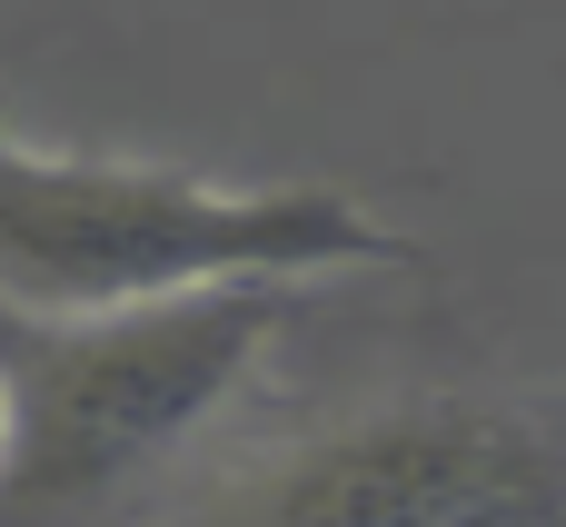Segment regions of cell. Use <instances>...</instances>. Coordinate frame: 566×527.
Instances as JSON below:
<instances>
[{
	"label": "cell",
	"mask_w": 566,
	"mask_h": 527,
	"mask_svg": "<svg viewBox=\"0 0 566 527\" xmlns=\"http://www.w3.org/2000/svg\"><path fill=\"white\" fill-rule=\"evenodd\" d=\"M298 279L149 299L109 319L0 309V527H70L179 458L289 329Z\"/></svg>",
	"instance_id": "7a4b0ae2"
},
{
	"label": "cell",
	"mask_w": 566,
	"mask_h": 527,
	"mask_svg": "<svg viewBox=\"0 0 566 527\" xmlns=\"http://www.w3.org/2000/svg\"><path fill=\"white\" fill-rule=\"evenodd\" d=\"M179 527H566V399H378L249 458Z\"/></svg>",
	"instance_id": "3957f363"
},
{
	"label": "cell",
	"mask_w": 566,
	"mask_h": 527,
	"mask_svg": "<svg viewBox=\"0 0 566 527\" xmlns=\"http://www.w3.org/2000/svg\"><path fill=\"white\" fill-rule=\"evenodd\" d=\"M408 239L318 179H199L169 159L40 149L0 120V309L20 319H109L149 299L388 269Z\"/></svg>",
	"instance_id": "6da1fadb"
}]
</instances>
